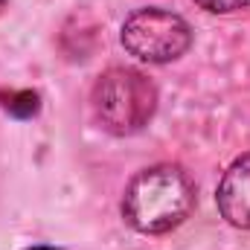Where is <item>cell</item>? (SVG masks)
<instances>
[{
    "instance_id": "7a4b0ae2",
    "label": "cell",
    "mask_w": 250,
    "mask_h": 250,
    "mask_svg": "<svg viewBox=\"0 0 250 250\" xmlns=\"http://www.w3.org/2000/svg\"><path fill=\"white\" fill-rule=\"evenodd\" d=\"M90 105L96 123L108 134L131 137L151 123L157 111V87L134 67H111L96 79Z\"/></svg>"
},
{
    "instance_id": "8992f818",
    "label": "cell",
    "mask_w": 250,
    "mask_h": 250,
    "mask_svg": "<svg viewBox=\"0 0 250 250\" xmlns=\"http://www.w3.org/2000/svg\"><path fill=\"white\" fill-rule=\"evenodd\" d=\"M192 3L212 15H233V12H242L250 6V0H192Z\"/></svg>"
},
{
    "instance_id": "6da1fadb",
    "label": "cell",
    "mask_w": 250,
    "mask_h": 250,
    "mask_svg": "<svg viewBox=\"0 0 250 250\" xmlns=\"http://www.w3.org/2000/svg\"><path fill=\"white\" fill-rule=\"evenodd\" d=\"M195 209V184L175 163H157L137 172L123 192V218L146 236L178 230Z\"/></svg>"
},
{
    "instance_id": "3957f363",
    "label": "cell",
    "mask_w": 250,
    "mask_h": 250,
    "mask_svg": "<svg viewBox=\"0 0 250 250\" xmlns=\"http://www.w3.org/2000/svg\"><path fill=\"white\" fill-rule=\"evenodd\" d=\"M125 53L146 64H169L178 62L192 47V26L178 12L146 6L125 18L120 29Z\"/></svg>"
},
{
    "instance_id": "277c9868",
    "label": "cell",
    "mask_w": 250,
    "mask_h": 250,
    "mask_svg": "<svg viewBox=\"0 0 250 250\" xmlns=\"http://www.w3.org/2000/svg\"><path fill=\"white\" fill-rule=\"evenodd\" d=\"M215 204L227 224L250 230V151L236 157L221 175L215 189Z\"/></svg>"
},
{
    "instance_id": "ba28073f",
    "label": "cell",
    "mask_w": 250,
    "mask_h": 250,
    "mask_svg": "<svg viewBox=\"0 0 250 250\" xmlns=\"http://www.w3.org/2000/svg\"><path fill=\"white\" fill-rule=\"evenodd\" d=\"M6 3H9V0H0V9H3V6H6Z\"/></svg>"
},
{
    "instance_id": "5b68a950",
    "label": "cell",
    "mask_w": 250,
    "mask_h": 250,
    "mask_svg": "<svg viewBox=\"0 0 250 250\" xmlns=\"http://www.w3.org/2000/svg\"><path fill=\"white\" fill-rule=\"evenodd\" d=\"M0 105L18 120H29L41 111V96L35 90H0Z\"/></svg>"
},
{
    "instance_id": "52a82bcc",
    "label": "cell",
    "mask_w": 250,
    "mask_h": 250,
    "mask_svg": "<svg viewBox=\"0 0 250 250\" xmlns=\"http://www.w3.org/2000/svg\"><path fill=\"white\" fill-rule=\"evenodd\" d=\"M26 250H62V248H53V245H32V248Z\"/></svg>"
}]
</instances>
